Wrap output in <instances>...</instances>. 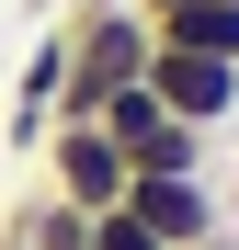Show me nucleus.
<instances>
[{"label":"nucleus","mask_w":239,"mask_h":250,"mask_svg":"<svg viewBox=\"0 0 239 250\" xmlns=\"http://www.w3.org/2000/svg\"><path fill=\"white\" fill-rule=\"evenodd\" d=\"M57 34H68V91H57V114H91L103 91H126V80H148V12H57Z\"/></svg>","instance_id":"f257e3e1"},{"label":"nucleus","mask_w":239,"mask_h":250,"mask_svg":"<svg viewBox=\"0 0 239 250\" xmlns=\"http://www.w3.org/2000/svg\"><path fill=\"white\" fill-rule=\"evenodd\" d=\"M34 159H46V193L80 205V216H114V205H126V182H137V171H126V148H114L103 125H80V114H57Z\"/></svg>","instance_id":"f03ea898"},{"label":"nucleus","mask_w":239,"mask_h":250,"mask_svg":"<svg viewBox=\"0 0 239 250\" xmlns=\"http://www.w3.org/2000/svg\"><path fill=\"white\" fill-rule=\"evenodd\" d=\"M126 216H137L159 250H194V239L228 228V193H217V171H137V182H126Z\"/></svg>","instance_id":"7ed1b4c3"},{"label":"nucleus","mask_w":239,"mask_h":250,"mask_svg":"<svg viewBox=\"0 0 239 250\" xmlns=\"http://www.w3.org/2000/svg\"><path fill=\"white\" fill-rule=\"evenodd\" d=\"M148 91L171 125H194V137H228L239 125V68L228 57H182V46H148Z\"/></svg>","instance_id":"20e7f679"},{"label":"nucleus","mask_w":239,"mask_h":250,"mask_svg":"<svg viewBox=\"0 0 239 250\" xmlns=\"http://www.w3.org/2000/svg\"><path fill=\"white\" fill-rule=\"evenodd\" d=\"M148 34L182 46V57H228V68H239V0H182V12H159Z\"/></svg>","instance_id":"39448f33"},{"label":"nucleus","mask_w":239,"mask_h":250,"mask_svg":"<svg viewBox=\"0 0 239 250\" xmlns=\"http://www.w3.org/2000/svg\"><path fill=\"white\" fill-rule=\"evenodd\" d=\"M12 228H23V250H91V216H80V205H57L46 182L12 193Z\"/></svg>","instance_id":"423d86ee"},{"label":"nucleus","mask_w":239,"mask_h":250,"mask_svg":"<svg viewBox=\"0 0 239 250\" xmlns=\"http://www.w3.org/2000/svg\"><path fill=\"white\" fill-rule=\"evenodd\" d=\"M91 250H159V239L126 216V205H114V216H91Z\"/></svg>","instance_id":"0eeeda50"},{"label":"nucleus","mask_w":239,"mask_h":250,"mask_svg":"<svg viewBox=\"0 0 239 250\" xmlns=\"http://www.w3.org/2000/svg\"><path fill=\"white\" fill-rule=\"evenodd\" d=\"M126 12H148V23H159V12H182V0H126Z\"/></svg>","instance_id":"6e6552de"},{"label":"nucleus","mask_w":239,"mask_h":250,"mask_svg":"<svg viewBox=\"0 0 239 250\" xmlns=\"http://www.w3.org/2000/svg\"><path fill=\"white\" fill-rule=\"evenodd\" d=\"M194 250H239V228H217V239H194Z\"/></svg>","instance_id":"1a4fd4ad"},{"label":"nucleus","mask_w":239,"mask_h":250,"mask_svg":"<svg viewBox=\"0 0 239 250\" xmlns=\"http://www.w3.org/2000/svg\"><path fill=\"white\" fill-rule=\"evenodd\" d=\"M57 12H114V0H57Z\"/></svg>","instance_id":"9d476101"},{"label":"nucleus","mask_w":239,"mask_h":250,"mask_svg":"<svg viewBox=\"0 0 239 250\" xmlns=\"http://www.w3.org/2000/svg\"><path fill=\"white\" fill-rule=\"evenodd\" d=\"M23 12H34V23H57V0H23Z\"/></svg>","instance_id":"9b49d317"},{"label":"nucleus","mask_w":239,"mask_h":250,"mask_svg":"<svg viewBox=\"0 0 239 250\" xmlns=\"http://www.w3.org/2000/svg\"><path fill=\"white\" fill-rule=\"evenodd\" d=\"M0 250H23V228H12V216H0Z\"/></svg>","instance_id":"f8f14e48"}]
</instances>
